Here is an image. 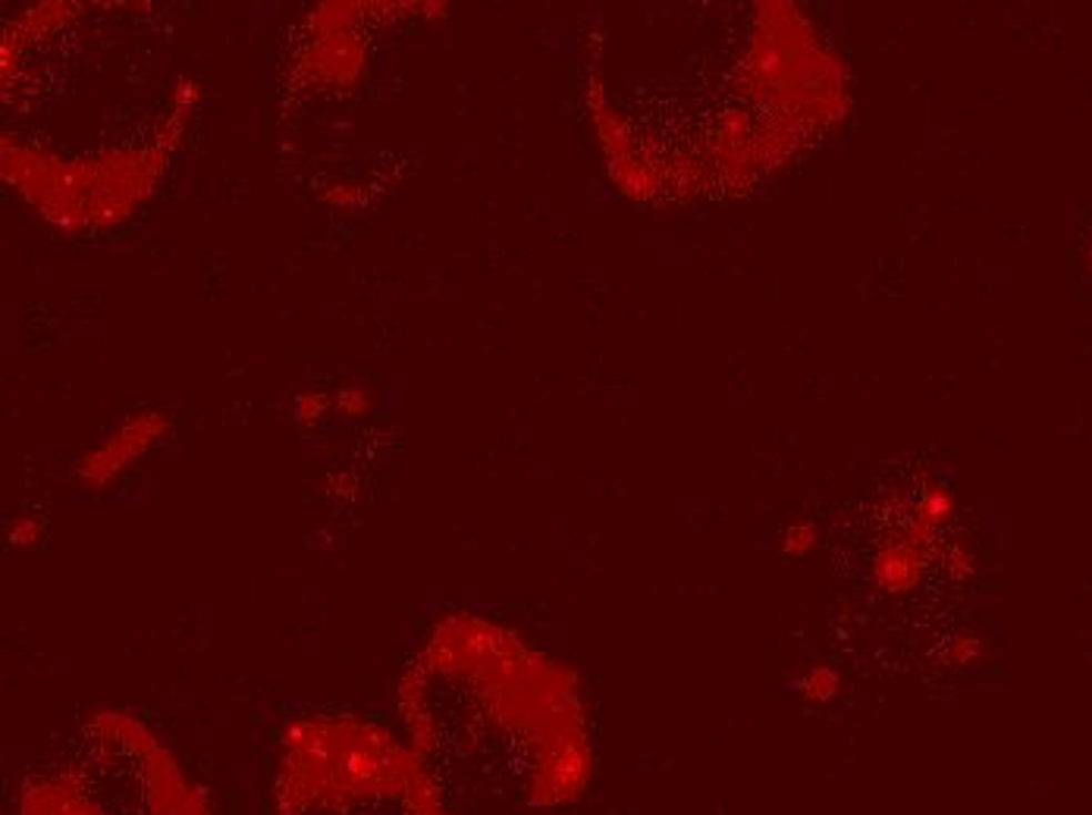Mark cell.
<instances>
[{
    "label": "cell",
    "mask_w": 1092,
    "mask_h": 815,
    "mask_svg": "<svg viewBox=\"0 0 1092 815\" xmlns=\"http://www.w3.org/2000/svg\"><path fill=\"white\" fill-rule=\"evenodd\" d=\"M537 662L506 655L493 636L458 631L434 640L405 681L412 753L462 794L499 797L540 787L549 715H525L537 703Z\"/></svg>",
    "instance_id": "cell-1"
},
{
    "label": "cell",
    "mask_w": 1092,
    "mask_h": 815,
    "mask_svg": "<svg viewBox=\"0 0 1092 815\" xmlns=\"http://www.w3.org/2000/svg\"><path fill=\"white\" fill-rule=\"evenodd\" d=\"M280 815H446L415 753L352 722L299 727L280 775Z\"/></svg>",
    "instance_id": "cell-2"
},
{
    "label": "cell",
    "mask_w": 1092,
    "mask_h": 815,
    "mask_svg": "<svg viewBox=\"0 0 1092 815\" xmlns=\"http://www.w3.org/2000/svg\"><path fill=\"white\" fill-rule=\"evenodd\" d=\"M19 815H204L158 743L120 719L91 725L22 787Z\"/></svg>",
    "instance_id": "cell-3"
}]
</instances>
